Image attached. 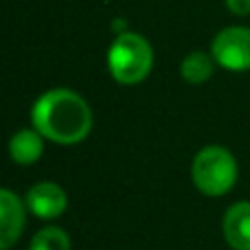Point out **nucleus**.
Here are the masks:
<instances>
[{
	"mask_svg": "<svg viewBox=\"0 0 250 250\" xmlns=\"http://www.w3.org/2000/svg\"><path fill=\"white\" fill-rule=\"evenodd\" d=\"M31 123L44 138L57 145H77L92 129V110L79 92L53 88L33 104Z\"/></svg>",
	"mask_w": 250,
	"mask_h": 250,
	"instance_id": "nucleus-1",
	"label": "nucleus"
},
{
	"mask_svg": "<svg viewBox=\"0 0 250 250\" xmlns=\"http://www.w3.org/2000/svg\"><path fill=\"white\" fill-rule=\"evenodd\" d=\"M154 66V51L141 33L123 31L117 33L108 51V70L114 82L123 86H136Z\"/></svg>",
	"mask_w": 250,
	"mask_h": 250,
	"instance_id": "nucleus-2",
	"label": "nucleus"
},
{
	"mask_svg": "<svg viewBox=\"0 0 250 250\" xmlns=\"http://www.w3.org/2000/svg\"><path fill=\"white\" fill-rule=\"evenodd\" d=\"M237 160L226 147L207 145L195 154L191 165V178L200 193L220 198L226 195L237 182Z\"/></svg>",
	"mask_w": 250,
	"mask_h": 250,
	"instance_id": "nucleus-3",
	"label": "nucleus"
},
{
	"mask_svg": "<svg viewBox=\"0 0 250 250\" xmlns=\"http://www.w3.org/2000/svg\"><path fill=\"white\" fill-rule=\"evenodd\" d=\"M211 55L217 66L233 73L250 70V29L226 26L213 38Z\"/></svg>",
	"mask_w": 250,
	"mask_h": 250,
	"instance_id": "nucleus-4",
	"label": "nucleus"
},
{
	"mask_svg": "<svg viewBox=\"0 0 250 250\" xmlns=\"http://www.w3.org/2000/svg\"><path fill=\"white\" fill-rule=\"evenodd\" d=\"M24 204L40 220H55V217L64 215V211L68 208V195L57 182L44 180L31 187L24 198Z\"/></svg>",
	"mask_w": 250,
	"mask_h": 250,
	"instance_id": "nucleus-5",
	"label": "nucleus"
},
{
	"mask_svg": "<svg viewBox=\"0 0 250 250\" xmlns=\"http://www.w3.org/2000/svg\"><path fill=\"white\" fill-rule=\"evenodd\" d=\"M26 224V208L13 191H0V250H9L20 239Z\"/></svg>",
	"mask_w": 250,
	"mask_h": 250,
	"instance_id": "nucleus-6",
	"label": "nucleus"
},
{
	"mask_svg": "<svg viewBox=\"0 0 250 250\" xmlns=\"http://www.w3.org/2000/svg\"><path fill=\"white\" fill-rule=\"evenodd\" d=\"M222 233L233 250H250V202H235L222 220Z\"/></svg>",
	"mask_w": 250,
	"mask_h": 250,
	"instance_id": "nucleus-7",
	"label": "nucleus"
},
{
	"mask_svg": "<svg viewBox=\"0 0 250 250\" xmlns=\"http://www.w3.org/2000/svg\"><path fill=\"white\" fill-rule=\"evenodd\" d=\"M44 154V136L35 127L18 129L9 141V156L13 163L29 167V165L38 163Z\"/></svg>",
	"mask_w": 250,
	"mask_h": 250,
	"instance_id": "nucleus-8",
	"label": "nucleus"
},
{
	"mask_svg": "<svg viewBox=\"0 0 250 250\" xmlns=\"http://www.w3.org/2000/svg\"><path fill=\"white\" fill-rule=\"evenodd\" d=\"M213 70H215V60L204 51H191L180 64L182 79L187 83H193V86L208 82L213 77Z\"/></svg>",
	"mask_w": 250,
	"mask_h": 250,
	"instance_id": "nucleus-9",
	"label": "nucleus"
},
{
	"mask_svg": "<svg viewBox=\"0 0 250 250\" xmlns=\"http://www.w3.org/2000/svg\"><path fill=\"white\" fill-rule=\"evenodd\" d=\"M29 250H70V237L60 226H46L33 235Z\"/></svg>",
	"mask_w": 250,
	"mask_h": 250,
	"instance_id": "nucleus-10",
	"label": "nucleus"
},
{
	"mask_svg": "<svg viewBox=\"0 0 250 250\" xmlns=\"http://www.w3.org/2000/svg\"><path fill=\"white\" fill-rule=\"evenodd\" d=\"M226 7L233 16H250V0H226Z\"/></svg>",
	"mask_w": 250,
	"mask_h": 250,
	"instance_id": "nucleus-11",
	"label": "nucleus"
}]
</instances>
